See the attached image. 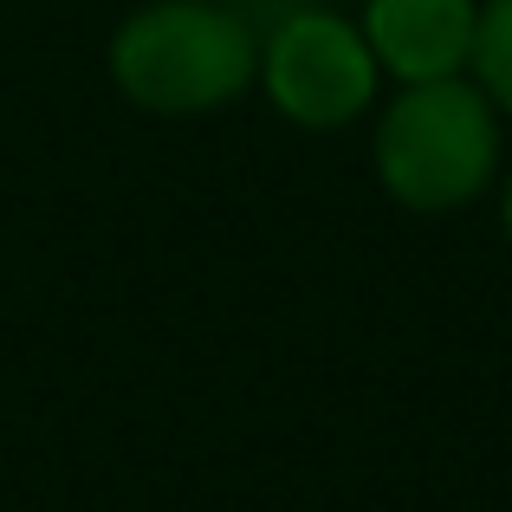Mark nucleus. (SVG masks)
Wrapping results in <instances>:
<instances>
[{
	"label": "nucleus",
	"instance_id": "1",
	"mask_svg": "<svg viewBox=\"0 0 512 512\" xmlns=\"http://www.w3.org/2000/svg\"><path fill=\"white\" fill-rule=\"evenodd\" d=\"M253 65H260V46L247 20L214 0H156L130 13L111 39V72L124 98L169 117L240 98L253 85Z\"/></svg>",
	"mask_w": 512,
	"mask_h": 512
},
{
	"label": "nucleus",
	"instance_id": "4",
	"mask_svg": "<svg viewBox=\"0 0 512 512\" xmlns=\"http://www.w3.org/2000/svg\"><path fill=\"white\" fill-rule=\"evenodd\" d=\"M474 0H370L363 7V46L402 85L454 78L474 52Z\"/></svg>",
	"mask_w": 512,
	"mask_h": 512
},
{
	"label": "nucleus",
	"instance_id": "3",
	"mask_svg": "<svg viewBox=\"0 0 512 512\" xmlns=\"http://www.w3.org/2000/svg\"><path fill=\"white\" fill-rule=\"evenodd\" d=\"M260 78L273 104L305 130H338L370 104L376 59L363 33L338 13H292L260 52Z\"/></svg>",
	"mask_w": 512,
	"mask_h": 512
},
{
	"label": "nucleus",
	"instance_id": "5",
	"mask_svg": "<svg viewBox=\"0 0 512 512\" xmlns=\"http://www.w3.org/2000/svg\"><path fill=\"white\" fill-rule=\"evenodd\" d=\"M467 65L480 72L487 104H500L512 117V0H487L474 13V52H467Z\"/></svg>",
	"mask_w": 512,
	"mask_h": 512
},
{
	"label": "nucleus",
	"instance_id": "2",
	"mask_svg": "<svg viewBox=\"0 0 512 512\" xmlns=\"http://www.w3.org/2000/svg\"><path fill=\"white\" fill-rule=\"evenodd\" d=\"M493 163H500L493 104L461 78L409 85L376 124V175L415 214L467 208L493 182Z\"/></svg>",
	"mask_w": 512,
	"mask_h": 512
},
{
	"label": "nucleus",
	"instance_id": "6",
	"mask_svg": "<svg viewBox=\"0 0 512 512\" xmlns=\"http://www.w3.org/2000/svg\"><path fill=\"white\" fill-rule=\"evenodd\" d=\"M506 240H512V182H506Z\"/></svg>",
	"mask_w": 512,
	"mask_h": 512
}]
</instances>
